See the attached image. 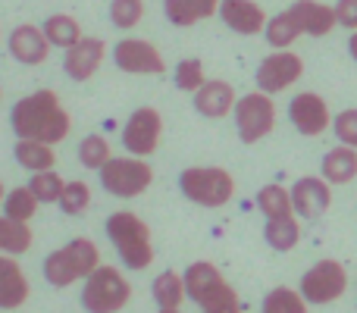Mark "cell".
I'll list each match as a JSON object with an SVG mask.
<instances>
[{
	"label": "cell",
	"instance_id": "cell-35",
	"mask_svg": "<svg viewBox=\"0 0 357 313\" xmlns=\"http://www.w3.org/2000/svg\"><path fill=\"white\" fill-rule=\"evenodd\" d=\"M144 19V0H110V22L119 31H132Z\"/></svg>",
	"mask_w": 357,
	"mask_h": 313
},
{
	"label": "cell",
	"instance_id": "cell-40",
	"mask_svg": "<svg viewBox=\"0 0 357 313\" xmlns=\"http://www.w3.org/2000/svg\"><path fill=\"white\" fill-rule=\"evenodd\" d=\"M160 313H178V307H160Z\"/></svg>",
	"mask_w": 357,
	"mask_h": 313
},
{
	"label": "cell",
	"instance_id": "cell-30",
	"mask_svg": "<svg viewBox=\"0 0 357 313\" xmlns=\"http://www.w3.org/2000/svg\"><path fill=\"white\" fill-rule=\"evenodd\" d=\"M29 188L35 191V197L41 204H60L66 182H63V176L56 169H44V172H31Z\"/></svg>",
	"mask_w": 357,
	"mask_h": 313
},
{
	"label": "cell",
	"instance_id": "cell-1",
	"mask_svg": "<svg viewBox=\"0 0 357 313\" xmlns=\"http://www.w3.org/2000/svg\"><path fill=\"white\" fill-rule=\"evenodd\" d=\"M10 125L16 138H35L44 144H60L73 129V116L60 104L56 91L41 88V91L22 98L10 110Z\"/></svg>",
	"mask_w": 357,
	"mask_h": 313
},
{
	"label": "cell",
	"instance_id": "cell-8",
	"mask_svg": "<svg viewBox=\"0 0 357 313\" xmlns=\"http://www.w3.org/2000/svg\"><path fill=\"white\" fill-rule=\"evenodd\" d=\"M235 116V132L245 144H257L260 138H266L276 129V104H273V94L264 91H251L245 98H238L232 110Z\"/></svg>",
	"mask_w": 357,
	"mask_h": 313
},
{
	"label": "cell",
	"instance_id": "cell-27",
	"mask_svg": "<svg viewBox=\"0 0 357 313\" xmlns=\"http://www.w3.org/2000/svg\"><path fill=\"white\" fill-rule=\"evenodd\" d=\"M151 295L160 307H178V304L188 298V289H185V276H178L176 270H163L160 276L151 282Z\"/></svg>",
	"mask_w": 357,
	"mask_h": 313
},
{
	"label": "cell",
	"instance_id": "cell-29",
	"mask_svg": "<svg viewBox=\"0 0 357 313\" xmlns=\"http://www.w3.org/2000/svg\"><path fill=\"white\" fill-rule=\"evenodd\" d=\"M257 210L266 220H276V216H289L295 213V204H291V191L282 185H264L257 191Z\"/></svg>",
	"mask_w": 357,
	"mask_h": 313
},
{
	"label": "cell",
	"instance_id": "cell-20",
	"mask_svg": "<svg viewBox=\"0 0 357 313\" xmlns=\"http://www.w3.org/2000/svg\"><path fill=\"white\" fill-rule=\"evenodd\" d=\"M29 301V279L13 254H0V307L16 310Z\"/></svg>",
	"mask_w": 357,
	"mask_h": 313
},
{
	"label": "cell",
	"instance_id": "cell-26",
	"mask_svg": "<svg viewBox=\"0 0 357 313\" xmlns=\"http://www.w3.org/2000/svg\"><path fill=\"white\" fill-rule=\"evenodd\" d=\"M264 238H266V245H270L273 251H291V247L301 241V226H298L295 213L276 216V220H266Z\"/></svg>",
	"mask_w": 357,
	"mask_h": 313
},
{
	"label": "cell",
	"instance_id": "cell-22",
	"mask_svg": "<svg viewBox=\"0 0 357 313\" xmlns=\"http://www.w3.org/2000/svg\"><path fill=\"white\" fill-rule=\"evenodd\" d=\"M163 13L178 29H188L195 22L216 16L220 13V0H163Z\"/></svg>",
	"mask_w": 357,
	"mask_h": 313
},
{
	"label": "cell",
	"instance_id": "cell-31",
	"mask_svg": "<svg viewBox=\"0 0 357 313\" xmlns=\"http://www.w3.org/2000/svg\"><path fill=\"white\" fill-rule=\"evenodd\" d=\"M38 197H35V191L29 188V185H22V188H13L10 194L3 197V213L6 216H13V220H22V222H29L31 216L38 213Z\"/></svg>",
	"mask_w": 357,
	"mask_h": 313
},
{
	"label": "cell",
	"instance_id": "cell-28",
	"mask_svg": "<svg viewBox=\"0 0 357 313\" xmlns=\"http://www.w3.org/2000/svg\"><path fill=\"white\" fill-rule=\"evenodd\" d=\"M266 41H270V47H276V50H289L291 44L298 41V38L304 35L301 31V25H298V19H295V13L291 10H285V13H279V16H273L270 22H266Z\"/></svg>",
	"mask_w": 357,
	"mask_h": 313
},
{
	"label": "cell",
	"instance_id": "cell-5",
	"mask_svg": "<svg viewBox=\"0 0 357 313\" xmlns=\"http://www.w3.org/2000/svg\"><path fill=\"white\" fill-rule=\"evenodd\" d=\"M178 191L191 204L201 207H222L235 194V178L222 166H188L178 176Z\"/></svg>",
	"mask_w": 357,
	"mask_h": 313
},
{
	"label": "cell",
	"instance_id": "cell-6",
	"mask_svg": "<svg viewBox=\"0 0 357 313\" xmlns=\"http://www.w3.org/2000/svg\"><path fill=\"white\" fill-rule=\"evenodd\" d=\"M132 285L116 266H98L85 279L82 289V307L88 313H119L129 304Z\"/></svg>",
	"mask_w": 357,
	"mask_h": 313
},
{
	"label": "cell",
	"instance_id": "cell-13",
	"mask_svg": "<svg viewBox=\"0 0 357 313\" xmlns=\"http://www.w3.org/2000/svg\"><path fill=\"white\" fill-rule=\"evenodd\" d=\"M289 119L301 135L307 138H317L333 125V113H329V104L314 91H301L291 98L289 104Z\"/></svg>",
	"mask_w": 357,
	"mask_h": 313
},
{
	"label": "cell",
	"instance_id": "cell-14",
	"mask_svg": "<svg viewBox=\"0 0 357 313\" xmlns=\"http://www.w3.org/2000/svg\"><path fill=\"white\" fill-rule=\"evenodd\" d=\"M291 204H295V213L304 220H317L329 210L333 204V185L323 176H301L291 185Z\"/></svg>",
	"mask_w": 357,
	"mask_h": 313
},
{
	"label": "cell",
	"instance_id": "cell-3",
	"mask_svg": "<svg viewBox=\"0 0 357 313\" xmlns=\"http://www.w3.org/2000/svg\"><path fill=\"white\" fill-rule=\"evenodd\" d=\"M182 276H185L188 298L204 313H241V304H238L235 289L220 276V270H216L213 264L197 260V264H191Z\"/></svg>",
	"mask_w": 357,
	"mask_h": 313
},
{
	"label": "cell",
	"instance_id": "cell-16",
	"mask_svg": "<svg viewBox=\"0 0 357 313\" xmlns=\"http://www.w3.org/2000/svg\"><path fill=\"white\" fill-rule=\"evenodd\" d=\"M104 56H107L104 38H82V41L75 44V47H69L66 56H63V72L73 82H88L100 69Z\"/></svg>",
	"mask_w": 357,
	"mask_h": 313
},
{
	"label": "cell",
	"instance_id": "cell-2",
	"mask_svg": "<svg viewBox=\"0 0 357 313\" xmlns=\"http://www.w3.org/2000/svg\"><path fill=\"white\" fill-rule=\"evenodd\" d=\"M107 238L113 241L116 254L129 270H144L154 260V247H151V229L132 210H119V213L107 216Z\"/></svg>",
	"mask_w": 357,
	"mask_h": 313
},
{
	"label": "cell",
	"instance_id": "cell-15",
	"mask_svg": "<svg viewBox=\"0 0 357 313\" xmlns=\"http://www.w3.org/2000/svg\"><path fill=\"white\" fill-rule=\"evenodd\" d=\"M6 47H10L13 60L25 63V66H41V63L47 60V54H50L54 44L47 41L44 29H38V25H31V22H22V25H16V29L10 31Z\"/></svg>",
	"mask_w": 357,
	"mask_h": 313
},
{
	"label": "cell",
	"instance_id": "cell-21",
	"mask_svg": "<svg viewBox=\"0 0 357 313\" xmlns=\"http://www.w3.org/2000/svg\"><path fill=\"white\" fill-rule=\"evenodd\" d=\"M320 172L329 185H348L357 178V148L339 144V148L326 151L320 163Z\"/></svg>",
	"mask_w": 357,
	"mask_h": 313
},
{
	"label": "cell",
	"instance_id": "cell-7",
	"mask_svg": "<svg viewBox=\"0 0 357 313\" xmlns=\"http://www.w3.org/2000/svg\"><path fill=\"white\" fill-rule=\"evenodd\" d=\"M100 188L113 197H138L151 188L154 182V169L151 163H144V157H110L98 169Z\"/></svg>",
	"mask_w": 357,
	"mask_h": 313
},
{
	"label": "cell",
	"instance_id": "cell-23",
	"mask_svg": "<svg viewBox=\"0 0 357 313\" xmlns=\"http://www.w3.org/2000/svg\"><path fill=\"white\" fill-rule=\"evenodd\" d=\"M16 163L25 166L31 172H44V169H54L56 166V154H54V144H44V142H35V138H19L16 148Z\"/></svg>",
	"mask_w": 357,
	"mask_h": 313
},
{
	"label": "cell",
	"instance_id": "cell-19",
	"mask_svg": "<svg viewBox=\"0 0 357 313\" xmlns=\"http://www.w3.org/2000/svg\"><path fill=\"white\" fill-rule=\"evenodd\" d=\"M289 10L295 13L301 31H304V35H310V38H323V35H329V31L339 25L335 6L320 3V0H295Z\"/></svg>",
	"mask_w": 357,
	"mask_h": 313
},
{
	"label": "cell",
	"instance_id": "cell-4",
	"mask_svg": "<svg viewBox=\"0 0 357 313\" xmlns=\"http://www.w3.org/2000/svg\"><path fill=\"white\" fill-rule=\"evenodd\" d=\"M100 266V251L91 238H73L69 245L56 247L44 260V279L54 289H66V285L88 279Z\"/></svg>",
	"mask_w": 357,
	"mask_h": 313
},
{
	"label": "cell",
	"instance_id": "cell-17",
	"mask_svg": "<svg viewBox=\"0 0 357 313\" xmlns=\"http://www.w3.org/2000/svg\"><path fill=\"white\" fill-rule=\"evenodd\" d=\"M220 19L235 35H260L266 31V13L257 0H220Z\"/></svg>",
	"mask_w": 357,
	"mask_h": 313
},
{
	"label": "cell",
	"instance_id": "cell-10",
	"mask_svg": "<svg viewBox=\"0 0 357 313\" xmlns=\"http://www.w3.org/2000/svg\"><path fill=\"white\" fill-rule=\"evenodd\" d=\"M163 138V116L157 107H138L123 125V144L132 157H151L160 148Z\"/></svg>",
	"mask_w": 357,
	"mask_h": 313
},
{
	"label": "cell",
	"instance_id": "cell-41",
	"mask_svg": "<svg viewBox=\"0 0 357 313\" xmlns=\"http://www.w3.org/2000/svg\"><path fill=\"white\" fill-rule=\"evenodd\" d=\"M3 197H6V194H3V182H0V204H3Z\"/></svg>",
	"mask_w": 357,
	"mask_h": 313
},
{
	"label": "cell",
	"instance_id": "cell-18",
	"mask_svg": "<svg viewBox=\"0 0 357 313\" xmlns=\"http://www.w3.org/2000/svg\"><path fill=\"white\" fill-rule=\"evenodd\" d=\"M235 104H238V94H235V88L222 79H207L195 91V110L207 119L232 116Z\"/></svg>",
	"mask_w": 357,
	"mask_h": 313
},
{
	"label": "cell",
	"instance_id": "cell-38",
	"mask_svg": "<svg viewBox=\"0 0 357 313\" xmlns=\"http://www.w3.org/2000/svg\"><path fill=\"white\" fill-rule=\"evenodd\" d=\"M335 16H339L342 29L357 31V0H339L335 3Z\"/></svg>",
	"mask_w": 357,
	"mask_h": 313
},
{
	"label": "cell",
	"instance_id": "cell-33",
	"mask_svg": "<svg viewBox=\"0 0 357 313\" xmlns=\"http://www.w3.org/2000/svg\"><path fill=\"white\" fill-rule=\"evenodd\" d=\"M110 157H113V151H110V142H107L104 135L82 138V144H79V163L85 166V169H100V166H104Z\"/></svg>",
	"mask_w": 357,
	"mask_h": 313
},
{
	"label": "cell",
	"instance_id": "cell-42",
	"mask_svg": "<svg viewBox=\"0 0 357 313\" xmlns=\"http://www.w3.org/2000/svg\"><path fill=\"white\" fill-rule=\"evenodd\" d=\"M0 94H3V91H0Z\"/></svg>",
	"mask_w": 357,
	"mask_h": 313
},
{
	"label": "cell",
	"instance_id": "cell-37",
	"mask_svg": "<svg viewBox=\"0 0 357 313\" xmlns=\"http://www.w3.org/2000/svg\"><path fill=\"white\" fill-rule=\"evenodd\" d=\"M333 132H335V138H339V144L357 148V107L342 110L339 116L333 119Z\"/></svg>",
	"mask_w": 357,
	"mask_h": 313
},
{
	"label": "cell",
	"instance_id": "cell-25",
	"mask_svg": "<svg viewBox=\"0 0 357 313\" xmlns=\"http://www.w3.org/2000/svg\"><path fill=\"white\" fill-rule=\"evenodd\" d=\"M31 241H35V235H31L29 222L22 220H13V216H0V254H13V257H19V254H25L31 247Z\"/></svg>",
	"mask_w": 357,
	"mask_h": 313
},
{
	"label": "cell",
	"instance_id": "cell-34",
	"mask_svg": "<svg viewBox=\"0 0 357 313\" xmlns=\"http://www.w3.org/2000/svg\"><path fill=\"white\" fill-rule=\"evenodd\" d=\"M88 204H91V185L82 182V178H73V182H66V188H63V197H60V210L69 216H82L88 210Z\"/></svg>",
	"mask_w": 357,
	"mask_h": 313
},
{
	"label": "cell",
	"instance_id": "cell-24",
	"mask_svg": "<svg viewBox=\"0 0 357 313\" xmlns=\"http://www.w3.org/2000/svg\"><path fill=\"white\" fill-rule=\"evenodd\" d=\"M44 35H47V41L54 44V47L60 50H69L75 47V44L82 41V25L75 16H69V13H54V16L44 22Z\"/></svg>",
	"mask_w": 357,
	"mask_h": 313
},
{
	"label": "cell",
	"instance_id": "cell-9",
	"mask_svg": "<svg viewBox=\"0 0 357 313\" xmlns=\"http://www.w3.org/2000/svg\"><path fill=\"white\" fill-rule=\"evenodd\" d=\"M348 273L339 260H320L301 276V295L307 304H333L345 295Z\"/></svg>",
	"mask_w": 357,
	"mask_h": 313
},
{
	"label": "cell",
	"instance_id": "cell-36",
	"mask_svg": "<svg viewBox=\"0 0 357 313\" xmlns=\"http://www.w3.org/2000/svg\"><path fill=\"white\" fill-rule=\"evenodd\" d=\"M173 82H176V88L178 91H185V94H195L197 88L207 82V72H204V63L201 60H182L176 66V72H173Z\"/></svg>",
	"mask_w": 357,
	"mask_h": 313
},
{
	"label": "cell",
	"instance_id": "cell-32",
	"mask_svg": "<svg viewBox=\"0 0 357 313\" xmlns=\"http://www.w3.org/2000/svg\"><path fill=\"white\" fill-rule=\"evenodd\" d=\"M264 313H307V301L295 289H273L264 298Z\"/></svg>",
	"mask_w": 357,
	"mask_h": 313
},
{
	"label": "cell",
	"instance_id": "cell-39",
	"mask_svg": "<svg viewBox=\"0 0 357 313\" xmlns=\"http://www.w3.org/2000/svg\"><path fill=\"white\" fill-rule=\"evenodd\" d=\"M348 54L357 60V31H351V38H348Z\"/></svg>",
	"mask_w": 357,
	"mask_h": 313
},
{
	"label": "cell",
	"instance_id": "cell-12",
	"mask_svg": "<svg viewBox=\"0 0 357 313\" xmlns=\"http://www.w3.org/2000/svg\"><path fill=\"white\" fill-rule=\"evenodd\" d=\"M113 63L129 75H163L167 72V60L163 54L144 38H123L113 47Z\"/></svg>",
	"mask_w": 357,
	"mask_h": 313
},
{
	"label": "cell",
	"instance_id": "cell-11",
	"mask_svg": "<svg viewBox=\"0 0 357 313\" xmlns=\"http://www.w3.org/2000/svg\"><path fill=\"white\" fill-rule=\"evenodd\" d=\"M304 75V60L295 50H273L270 56H264L254 72V82L264 94H279L285 88H291Z\"/></svg>",
	"mask_w": 357,
	"mask_h": 313
}]
</instances>
